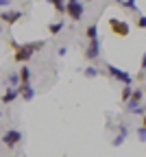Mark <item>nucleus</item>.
Returning a JSON list of instances; mask_svg holds the SVG:
<instances>
[{
	"label": "nucleus",
	"mask_w": 146,
	"mask_h": 157,
	"mask_svg": "<svg viewBox=\"0 0 146 157\" xmlns=\"http://www.w3.org/2000/svg\"><path fill=\"white\" fill-rule=\"evenodd\" d=\"M98 57H100V42L98 39H92L87 44V50H85V59L87 61H96Z\"/></svg>",
	"instance_id": "0eeeda50"
},
{
	"label": "nucleus",
	"mask_w": 146,
	"mask_h": 157,
	"mask_svg": "<svg viewBox=\"0 0 146 157\" xmlns=\"http://www.w3.org/2000/svg\"><path fill=\"white\" fill-rule=\"evenodd\" d=\"M57 15H66V0H48Z\"/></svg>",
	"instance_id": "ddd939ff"
},
{
	"label": "nucleus",
	"mask_w": 146,
	"mask_h": 157,
	"mask_svg": "<svg viewBox=\"0 0 146 157\" xmlns=\"http://www.w3.org/2000/svg\"><path fill=\"white\" fill-rule=\"evenodd\" d=\"M85 37H87V42H92V39H98V22H92V24L85 29Z\"/></svg>",
	"instance_id": "f8f14e48"
},
{
	"label": "nucleus",
	"mask_w": 146,
	"mask_h": 157,
	"mask_svg": "<svg viewBox=\"0 0 146 157\" xmlns=\"http://www.w3.org/2000/svg\"><path fill=\"white\" fill-rule=\"evenodd\" d=\"M107 26H109L111 35H116V37H120V39L131 35V24L127 22V20H122V17H109V20H107Z\"/></svg>",
	"instance_id": "f03ea898"
},
{
	"label": "nucleus",
	"mask_w": 146,
	"mask_h": 157,
	"mask_svg": "<svg viewBox=\"0 0 146 157\" xmlns=\"http://www.w3.org/2000/svg\"><path fill=\"white\" fill-rule=\"evenodd\" d=\"M22 17H24V13H22V11H17V9H2V13H0V24L13 26V24L20 22Z\"/></svg>",
	"instance_id": "423d86ee"
},
{
	"label": "nucleus",
	"mask_w": 146,
	"mask_h": 157,
	"mask_svg": "<svg viewBox=\"0 0 146 157\" xmlns=\"http://www.w3.org/2000/svg\"><path fill=\"white\" fill-rule=\"evenodd\" d=\"M144 74H146V52L142 55V61H140V78H144Z\"/></svg>",
	"instance_id": "a211bd4d"
},
{
	"label": "nucleus",
	"mask_w": 146,
	"mask_h": 157,
	"mask_svg": "<svg viewBox=\"0 0 146 157\" xmlns=\"http://www.w3.org/2000/svg\"><path fill=\"white\" fill-rule=\"evenodd\" d=\"M83 13H85V5H83L81 0H66V15L72 22H81Z\"/></svg>",
	"instance_id": "20e7f679"
},
{
	"label": "nucleus",
	"mask_w": 146,
	"mask_h": 157,
	"mask_svg": "<svg viewBox=\"0 0 146 157\" xmlns=\"http://www.w3.org/2000/svg\"><path fill=\"white\" fill-rule=\"evenodd\" d=\"M57 52H59V57H66V55H68V46H59Z\"/></svg>",
	"instance_id": "5701e85b"
},
{
	"label": "nucleus",
	"mask_w": 146,
	"mask_h": 157,
	"mask_svg": "<svg viewBox=\"0 0 146 157\" xmlns=\"http://www.w3.org/2000/svg\"><path fill=\"white\" fill-rule=\"evenodd\" d=\"M124 140H127V137H124V135H120V133H118V135L113 137V146H122V144H124Z\"/></svg>",
	"instance_id": "6ab92c4d"
},
{
	"label": "nucleus",
	"mask_w": 146,
	"mask_h": 157,
	"mask_svg": "<svg viewBox=\"0 0 146 157\" xmlns=\"http://www.w3.org/2000/svg\"><path fill=\"white\" fill-rule=\"evenodd\" d=\"M0 33H2V24H0Z\"/></svg>",
	"instance_id": "a878e982"
},
{
	"label": "nucleus",
	"mask_w": 146,
	"mask_h": 157,
	"mask_svg": "<svg viewBox=\"0 0 146 157\" xmlns=\"http://www.w3.org/2000/svg\"><path fill=\"white\" fill-rule=\"evenodd\" d=\"M137 137H140L142 142H146V129H144V127H140V129H137Z\"/></svg>",
	"instance_id": "4be33fe9"
},
{
	"label": "nucleus",
	"mask_w": 146,
	"mask_h": 157,
	"mask_svg": "<svg viewBox=\"0 0 146 157\" xmlns=\"http://www.w3.org/2000/svg\"><path fill=\"white\" fill-rule=\"evenodd\" d=\"M144 116H146V105H144Z\"/></svg>",
	"instance_id": "393cba45"
},
{
	"label": "nucleus",
	"mask_w": 146,
	"mask_h": 157,
	"mask_svg": "<svg viewBox=\"0 0 146 157\" xmlns=\"http://www.w3.org/2000/svg\"><path fill=\"white\" fill-rule=\"evenodd\" d=\"M142 96H144V92H142V87H133V92H131V98H133V101H137V103H142Z\"/></svg>",
	"instance_id": "f3484780"
},
{
	"label": "nucleus",
	"mask_w": 146,
	"mask_h": 157,
	"mask_svg": "<svg viewBox=\"0 0 146 157\" xmlns=\"http://www.w3.org/2000/svg\"><path fill=\"white\" fill-rule=\"evenodd\" d=\"M131 92H133V87H131V85H124V87H122V92H120V98H122V103H127L129 98H131Z\"/></svg>",
	"instance_id": "dca6fc26"
},
{
	"label": "nucleus",
	"mask_w": 146,
	"mask_h": 157,
	"mask_svg": "<svg viewBox=\"0 0 146 157\" xmlns=\"http://www.w3.org/2000/svg\"><path fill=\"white\" fill-rule=\"evenodd\" d=\"M107 76H111L113 81H118V83H122V85H133V74L131 72H127V70H122V68H118V66H113V63H107Z\"/></svg>",
	"instance_id": "7ed1b4c3"
},
{
	"label": "nucleus",
	"mask_w": 146,
	"mask_h": 157,
	"mask_svg": "<svg viewBox=\"0 0 146 157\" xmlns=\"http://www.w3.org/2000/svg\"><path fill=\"white\" fill-rule=\"evenodd\" d=\"M17 76H20V83H31V78H33V72H31V68L24 63L22 68L17 70Z\"/></svg>",
	"instance_id": "9d476101"
},
{
	"label": "nucleus",
	"mask_w": 146,
	"mask_h": 157,
	"mask_svg": "<svg viewBox=\"0 0 146 157\" xmlns=\"http://www.w3.org/2000/svg\"><path fill=\"white\" fill-rule=\"evenodd\" d=\"M63 29H66V22H63V20H57V22H50V24H48V33H50V35H59Z\"/></svg>",
	"instance_id": "9b49d317"
},
{
	"label": "nucleus",
	"mask_w": 146,
	"mask_h": 157,
	"mask_svg": "<svg viewBox=\"0 0 146 157\" xmlns=\"http://www.w3.org/2000/svg\"><path fill=\"white\" fill-rule=\"evenodd\" d=\"M0 140H2V146H5V148L11 151V148H15L20 142L24 140V135H22V131H20V129H7Z\"/></svg>",
	"instance_id": "39448f33"
},
{
	"label": "nucleus",
	"mask_w": 146,
	"mask_h": 157,
	"mask_svg": "<svg viewBox=\"0 0 146 157\" xmlns=\"http://www.w3.org/2000/svg\"><path fill=\"white\" fill-rule=\"evenodd\" d=\"M135 24H137V29H146V15H140Z\"/></svg>",
	"instance_id": "aec40b11"
},
{
	"label": "nucleus",
	"mask_w": 146,
	"mask_h": 157,
	"mask_svg": "<svg viewBox=\"0 0 146 157\" xmlns=\"http://www.w3.org/2000/svg\"><path fill=\"white\" fill-rule=\"evenodd\" d=\"M17 92H20V98L26 101V103H31L33 98H35V87L31 83H20L17 85Z\"/></svg>",
	"instance_id": "6e6552de"
},
{
	"label": "nucleus",
	"mask_w": 146,
	"mask_h": 157,
	"mask_svg": "<svg viewBox=\"0 0 146 157\" xmlns=\"http://www.w3.org/2000/svg\"><path fill=\"white\" fill-rule=\"evenodd\" d=\"M7 83H9V87H17V85H20V76H17V72H9Z\"/></svg>",
	"instance_id": "2eb2a0df"
},
{
	"label": "nucleus",
	"mask_w": 146,
	"mask_h": 157,
	"mask_svg": "<svg viewBox=\"0 0 146 157\" xmlns=\"http://www.w3.org/2000/svg\"><path fill=\"white\" fill-rule=\"evenodd\" d=\"M142 127L146 129V116H142Z\"/></svg>",
	"instance_id": "b1692460"
},
{
	"label": "nucleus",
	"mask_w": 146,
	"mask_h": 157,
	"mask_svg": "<svg viewBox=\"0 0 146 157\" xmlns=\"http://www.w3.org/2000/svg\"><path fill=\"white\" fill-rule=\"evenodd\" d=\"M83 76H87V78H96V76H102V70H98L96 66H87L85 70H83Z\"/></svg>",
	"instance_id": "4468645a"
},
{
	"label": "nucleus",
	"mask_w": 146,
	"mask_h": 157,
	"mask_svg": "<svg viewBox=\"0 0 146 157\" xmlns=\"http://www.w3.org/2000/svg\"><path fill=\"white\" fill-rule=\"evenodd\" d=\"M17 96H20L17 87H7V90H5V94H2V98H0V103H2V105H11Z\"/></svg>",
	"instance_id": "1a4fd4ad"
},
{
	"label": "nucleus",
	"mask_w": 146,
	"mask_h": 157,
	"mask_svg": "<svg viewBox=\"0 0 146 157\" xmlns=\"http://www.w3.org/2000/svg\"><path fill=\"white\" fill-rule=\"evenodd\" d=\"M9 44L13 48V61L24 66V63H29L33 59L35 52H39L41 48L46 46V39H37V42H29V44H15L13 39H9Z\"/></svg>",
	"instance_id": "f257e3e1"
},
{
	"label": "nucleus",
	"mask_w": 146,
	"mask_h": 157,
	"mask_svg": "<svg viewBox=\"0 0 146 157\" xmlns=\"http://www.w3.org/2000/svg\"><path fill=\"white\" fill-rule=\"evenodd\" d=\"M13 0H0V9H11Z\"/></svg>",
	"instance_id": "412c9836"
}]
</instances>
